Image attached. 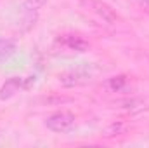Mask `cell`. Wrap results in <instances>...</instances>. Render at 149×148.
<instances>
[{
  "mask_svg": "<svg viewBox=\"0 0 149 148\" xmlns=\"http://www.w3.org/2000/svg\"><path fill=\"white\" fill-rule=\"evenodd\" d=\"M80 5L85 11L92 12L94 16H97L99 19H102L104 23H108V25H116L120 21L118 12L104 0H80Z\"/></svg>",
  "mask_w": 149,
  "mask_h": 148,
  "instance_id": "1",
  "label": "cell"
},
{
  "mask_svg": "<svg viewBox=\"0 0 149 148\" xmlns=\"http://www.w3.org/2000/svg\"><path fill=\"white\" fill-rule=\"evenodd\" d=\"M74 113L68 110H61V111H54L50 113L47 118H45V127L52 132H57V134H63V132H68L71 131L74 125Z\"/></svg>",
  "mask_w": 149,
  "mask_h": 148,
  "instance_id": "2",
  "label": "cell"
},
{
  "mask_svg": "<svg viewBox=\"0 0 149 148\" xmlns=\"http://www.w3.org/2000/svg\"><path fill=\"white\" fill-rule=\"evenodd\" d=\"M49 0H19V12H21V23L19 26H23V30H30L35 21H37L38 11L47 4Z\"/></svg>",
  "mask_w": 149,
  "mask_h": 148,
  "instance_id": "3",
  "label": "cell"
},
{
  "mask_svg": "<svg viewBox=\"0 0 149 148\" xmlns=\"http://www.w3.org/2000/svg\"><path fill=\"white\" fill-rule=\"evenodd\" d=\"M54 47H61V49L70 51L73 54H81V52H87L90 49V44H88V40H85L80 35L64 33V35H59L54 40Z\"/></svg>",
  "mask_w": 149,
  "mask_h": 148,
  "instance_id": "4",
  "label": "cell"
},
{
  "mask_svg": "<svg viewBox=\"0 0 149 148\" xmlns=\"http://www.w3.org/2000/svg\"><path fill=\"white\" fill-rule=\"evenodd\" d=\"M31 84H35V77H12L9 80L3 82V85L0 87V99H10L12 96H16L19 91L23 89H30Z\"/></svg>",
  "mask_w": 149,
  "mask_h": 148,
  "instance_id": "5",
  "label": "cell"
},
{
  "mask_svg": "<svg viewBox=\"0 0 149 148\" xmlns=\"http://www.w3.org/2000/svg\"><path fill=\"white\" fill-rule=\"evenodd\" d=\"M59 82L64 87H80V85H85L90 82V75L81 70H70V72H64L59 75Z\"/></svg>",
  "mask_w": 149,
  "mask_h": 148,
  "instance_id": "6",
  "label": "cell"
},
{
  "mask_svg": "<svg viewBox=\"0 0 149 148\" xmlns=\"http://www.w3.org/2000/svg\"><path fill=\"white\" fill-rule=\"evenodd\" d=\"M127 131H128V125H127L125 122L114 120V122H111L109 125H106V127L102 129V138H106V140H114V138H120V136L127 134Z\"/></svg>",
  "mask_w": 149,
  "mask_h": 148,
  "instance_id": "7",
  "label": "cell"
},
{
  "mask_svg": "<svg viewBox=\"0 0 149 148\" xmlns=\"http://www.w3.org/2000/svg\"><path fill=\"white\" fill-rule=\"evenodd\" d=\"M16 44L9 38H0V65L7 63L14 54H16Z\"/></svg>",
  "mask_w": 149,
  "mask_h": 148,
  "instance_id": "8",
  "label": "cell"
},
{
  "mask_svg": "<svg viewBox=\"0 0 149 148\" xmlns=\"http://www.w3.org/2000/svg\"><path fill=\"white\" fill-rule=\"evenodd\" d=\"M127 84H128V77H127V75H114V77H111V78L106 80V87H108L111 92H120V91H123V89L127 87Z\"/></svg>",
  "mask_w": 149,
  "mask_h": 148,
  "instance_id": "9",
  "label": "cell"
},
{
  "mask_svg": "<svg viewBox=\"0 0 149 148\" xmlns=\"http://www.w3.org/2000/svg\"><path fill=\"white\" fill-rule=\"evenodd\" d=\"M139 4H141L142 11H144V12L149 16V0H139Z\"/></svg>",
  "mask_w": 149,
  "mask_h": 148,
  "instance_id": "10",
  "label": "cell"
}]
</instances>
